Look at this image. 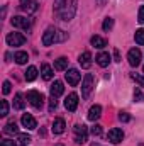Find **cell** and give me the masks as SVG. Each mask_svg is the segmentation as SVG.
I'll return each mask as SVG.
<instances>
[{
  "label": "cell",
  "mask_w": 144,
  "mask_h": 146,
  "mask_svg": "<svg viewBox=\"0 0 144 146\" xmlns=\"http://www.w3.org/2000/svg\"><path fill=\"white\" fill-rule=\"evenodd\" d=\"M143 70H144V66H143Z\"/></svg>",
  "instance_id": "cell-41"
},
{
  "label": "cell",
  "mask_w": 144,
  "mask_h": 146,
  "mask_svg": "<svg viewBox=\"0 0 144 146\" xmlns=\"http://www.w3.org/2000/svg\"><path fill=\"white\" fill-rule=\"evenodd\" d=\"M110 60H112V58H110V54H108V53H98V54H97V58H95L97 65H98V66H102V68L108 66Z\"/></svg>",
  "instance_id": "cell-17"
},
{
  "label": "cell",
  "mask_w": 144,
  "mask_h": 146,
  "mask_svg": "<svg viewBox=\"0 0 144 146\" xmlns=\"http://www.w3.org/2000/svg\"><path fill=\"white\" fill-rule=\"evenodd\" d=\"M10 90H12V85H10V82H9V80H5V82H3V85H2V92L7 95V94H10Z\"/></svg>",
  "instance_id": "cell-32"
},
{
  "label": "cell",
  "mask_w": 144,
  "mask_h": 146,
  "mask_svg": "<svg viewBox=\"0 0 144 146\" xmlns=\"http://www.w3.org/2000/svg\"><path fill=\"white\" fill-rule=\"evenodd\" d=\"M141 58H143V54H141V51H139L137 48L129 49V53H127V61H129L131 66H137V65L141 63Z\"/></svg>",
  "instance_id": "cell-6"
},
{
  "label": "cell",
  "mask_w": 144,
  "mask_h": 146,
  "mask_svg": "<svg viewBox=\"0 0 144 146\" xmlns=\"http://www.w3.org/2000/svg\"><path fill=\"white\" fill-rule=\"evenodd\" d=\"M73 131H75V139H76V143H85V141H87V138H88V127H87L85 124H76Z\"/></svg>",
  "instance_id": "cell-5"
},
{
  "label": "cell",
  "mask_w": 144,
  "mask_h": 146,
  "mask_svg": "<svg viewBox=\"0 0 144 146\" xmlns=\"http://www.w3.org/2000/svg\"><path fill=\"white\" fill-rule=\"evenodd\" d=\"M22 146H27V145H22Z\"/></svg>",
  "instance_id": "cell-40"
},
{
  "label": "cell",
  "mask_w": 144,
  "mask_h": 146,
  "mask_svg": "<svg viewBox=\"0 0 144 146\" xmlns=\"http://www.w3.org/2000/svg\"><path fill=\"white\" fill-rule=\"evenodd\" d=\"M56 106H58V102H56V100H54V97H53V100H51V102H49V110H51V112H53V110L56 109Z\"/></svg>",
  "instance_id": "cell-37"
},
{
  "label": "cell",
  "mask_w": 144,
  "mask_h": 146,
  "mask_svg": "<svg viewBox=\"0 0 144 146\" xmlns=\"http://www.w3.org/2000/svg\"><path fill=\"white\" fill-rule=\"evenodd\" d=\"M19 143L20 145H29L31 143V136L29 134H19Z\"/></svg>",
  "instance_id": "cell-31"
},
{
  "label": "cell",
  "mask_w": 144,
  "mask_h": 146,
  "mask_svg": "<svg viewBox=\"0 0 144 146\" xmlns=\"http://www.w3.org/2000/svg\"><path fill=\"white\" fill-rule=\"evenodd\" d=\"M20 122H22V126H24L26 129H29V131H32V129H36V127H37L36 119H34L31 114H24V115H22V119H20Z\"/></svg>",
  "instance_id": "cell-10"
},
{
  "label": "cell",
  "mask_w": 144,
  "mask_h": 146,
  "mask_svg": "<svg viewBox=\"0 0 144 146\" xmlns=\"http://www.w3.org/2000/svg\"><path fill=\"white\" fill-rule=\"evenodd\" d=\"M93 85H95V80H93V75L92 73H87L85 78H83V83H81V97L83 99H88L92 90H93Z\"/></svg>",
  "instance_id": "cell-2"
},
{
  "label": "cell",
  "mask_w": 144,
  "mask_h": 146,
  "mask_svg": "<svg viewBox=\"0 0 144 146\" xmlns=\"http://www.w3.org/2000/svg\"><path fill=\"white\" fill-rule=\"evenodd\" d=\"M3 133H5V134H15V133H19V127H17V124L12 121V122H7V124H5Z\"/></svg>",
  "instance_id": "cell-23"
},
{
  "label": "cell",
  "mask_w": 144,
  "mask_h": 146,
  "mask_svg": "<svg viewBox=\"0 0 144 146\" xmlns=\"http://www.w3.org/2000/svg\"><path fill=\"white\" fill-rule=\"evenodd\" d=\"M65 78H66V82H68L71 87H76L78 82H80V78H81V75H80V72H78L76 68H70L68 72L65 73Z\"/></svg>",
  "instance_id": "cell-7"
},
{
  "label": "cell",
  "mask_w": 144,
  "mask_h": 146,
  "mask_svg": "<svg viewBox=\"0 0 144 146\" xmlns=\"http://www.w3.org/2000/svg\"><path fill=\"white\" fill-rule=\"evenodd\" d=\"M7 114H9V104H7V100H2L0 102V115L3 117Z\"/></svg>",
  "instance_id": "cell-29"
},
{
  "label": "cell",
  "mask_w": 144,
  "mask_h": 146,
  "mask_svg": "<svg viewBox=\"0 0 144 146\" xmlns=\"http://www.w3.org/2000/svg\"><path fill=\"white\" fill-rule=\"evenodd\" d=\"M37 78V68L36 66H29L27 70H26V80L27 82H32V80H36Z\"/></svg>",
  "instance_id": "cell-24"
},
{
  "label": "cell",
  "mask_w": 144,
  "mask_h": 146,
  "mask_svg": "<svg viewBox=\"0 0 144 146\" xmlns=\"http://www.w3.org/2000/svg\"><path fill=\"white\" fill-rule=\"evenodd\" d=\"M114 56H115V61H120V56H119V51L117 49L114 51Z\"/></svg>",
  "instance_id": "cell-38"
},
{
  "label": "cell",
  "mask_w": 144,
  "mask_h": 146,
  "mask_svg": "<svg viewBox=\"0 0 144 146\" xmlns=\"http://www.w3.org/2000/svg\"><path fill=\"white\" fill-rule=\"evenodd\" d=\"M65 127H66V124H65V119H54V122H53V127H51V131L54 133V134H61V133H65Z\"/></svg>",
  "instance_id": "cell-15"
},
{
  "label": "cell",
  "mask_w": 144,
  "mask_h": 146,
  "mask_svg": "<svg viewBox=\"0 0 144 146\" xmlns=\"http://www.w3.org/2000/svg\"><path fill=\"white\" fill-rule=\"evenodd\" d=\"M24 106H26V102H24L22 94H15V97H14V109L22 110V109H24Z\"/></svg>",
  "instance_id": "cell-22"
},
{
  "label": "cell",
  "mask_w": 144,
  "mask_h": 146,
  "mask_svg": "<svg viewBox=\"0 0 144 146\" xmlns=\"http://www.w3.org/2000/svg\"><path fill=\"white\" fill-rule=\"evenodd\" d=\"M49 92H51V97H59V95H63V92H65V87H63V83L59 82V80H56L53 85H51V88H49Z\"/></svg>",
  "instance_id": "cell-13"
},
{
  "label": "cell",
  "mask_w": 144,
  "mask_h": 146,
  "mask_svg": "<svg viewBox=\"0 0 144 146\" xmlns=\"http://www.w3.org/2000/svg\"><path fill=\"white\" fill-rule=\"evenodd\" d=\"M78 61H80V65H81V68H90L92 66V54L88 53V51H85V53H81L80 54V58H78Z\"/></svg>",
  "instance_id": "cell-14"
},
{
  "label": "cell",
  "mask_w": 144,
  "mask_h": 146,
  "mask_svg": "<svg viewBox=\"0 0 144 146\" xmlns=\"http://www.w3.org/2000/svg\"><path fill=\"white\" fill-rule=\"evenodd\" d=\"M134 102H144V94L139 88L134 90Z\"/></svg>",
  "instance_id": "cell-30"
},
{
  "label": "cell",
  "mask_w": 144,
  "mask_h": 146,
  "mask_svg": "<svg viewBox=\"0 0 144 146\" xmlns=\"http://www.w3.org/2000/svg\"><path fill=\"white\" fill-rule=\"evenodd\" d=\"M134 39L137 44H144V29H137L136 34H134Z\"/></svg>",
  "instance_id": "cell-25"
},
{
  "label": "cell",
  "mask_w": 144,
  "mask_h": 146,
  "mask_svg": "<svg viewBox=\"0 0 144 146\" xmlns=\"http://www.w3.org/2000/svg\"><path fill=\"white\" fill-rule=\"evenodd\" d=\"M0 146H15V143H14L12 139H3V141H2V145H0Z\"/></svg>",
  "instance_id": "cell-36"
},
{
  "label": "cell",
  "mask_w": 144,
  "mask_h": 146,
  "mask_svg": "<svg viewBox=\"0 0 144 146\" xmlns=\"http://www.w3.org/2000/svg\"><path fill=\"white\" fill-rule=\"evenodd\" d=\"M14 60H15L17 65H26L27 60H29V54H27L26 51H17V53L14 54Z\"/></svg>",
  "instance_id": "cell-18"
},
{
  "label": "cell",
  "mask_w": 144,
  "mask_h": 146,
  "mask_svg": "<svg viewBox=\"0 0 144 146\" xmlns=\"http://www.w3.org/2000/svg\"><path fill=\"white\" fill-rule=\"evenodd\" d=\"M68 37V34L65 33V31H59V29H56V27H48L46 29V33L42 34V44L44 46H51V44H54V42H59V41H65Z\"/></svg>",
  "instance_id": "cell-1"
},
{
  "label": "cell",
  "mask_w": 144,
  "mask_h": 146,
  "mask_svg": "<svg viewBox=\"0 0 144 146\" xmlns=\"http://www.w3.org/2000/svg\"><path fill=\"white\" fill-rule=\"evenodd\" d=\"M122 139H124V133H122V129L114 127V129L108 131V141H110V143L119 145V143H122Z\"/></svg>",
  "instance_id": "cell-8"
},
{
  "label": "cell",
  "mask_w": 144,
  "mask_h": 146,
  "mask_svg": "<svg viewBox=\"0 0 144 146\" xmlns=\"http://www.w3.org/2000/svg\"><path fill=\"white\" fill-rule=\"evenodd\" d=\"M119 121H122V122H129V121H131V115H129L127 112H120V114H119Z\"/></svg>",
  "instance_id": "cell-34"
},
{
  "label": "cell",
  "mask_w": 144,
  "mask_h": 146,
  "mask_svg": "<svg viewBox=\"0 0 144 146\" xmlns=\"http://www.w3.org/2000/svg\"><path fill=\"white\" fill-rule=\"evenodd\" d=\"M20 2V9L27 14H32L37 10V2L36 0H19Z\"/></svg>",
  "instance_id": "cell-11"
},
{
  "label": "cell",
  "mask_w": 144,
  "mask_h": 146,
  "mask_svg": "<svg viewBox=\"0 0 144 146\" xmlns=\"http://www.w3.org/2000/svg\"><path fill=\"white\" fill-rule=\"evenodd\" d=\"M90 42H92V46H95V48H98V49H102V48L107 46V41H105L104 37H100V36H93L92 39H90Z\"/></svg>",
  "instance_id": "cell-19"
},
{
  "label": "cell",
  "mask_w": 144,
  "mask_h": 146,
  "mask_svg": "<svg viewBox=\"0 0 144 146\" xmlns=\"http://www.w3.org/2000/svg\"><path fill=\"white\" fill-rule=\"evenodd\" d=\"M100 115H102V107L98 104L90 107V110H88V121H97V119H100Z\"/></svg>",
  "instance_id": "cell-16"
},
{
  "label": "cell",
  "mask_w": 144,
  "mask_h": 146,
  "mask_svg": "<svg viewBox=\"0 0 144 146\" xmlns=\"http://www.w3.org/2000/svg\"><path fill=\"white\" fill-rule=\"evenodd\" d=\"M12 26L14 27H22V29H29L31 27V21L26 19V17L15 15V17H12Z\"/></svg>",
  "instance_id": "cell-12"
},
{
  "label": "cell",
  "mask_w": 144,
  "mask_h": 146,
  "mask_svg": "<svg viewBox=\"0 0 144 146\" xmlns=\"http://www.w3.org/2000/svg\"><path fill=\"white\" fill-rule=\"evenodd\" d=\"M65 107L70 110V112H75L76 110V107H78V95L73 92V94H70L66 99H65Z\"/></svg>",
  "instance_id": "cell-9"
},
{
  "label": "cell",
  "mask_w": 144,
  "mask_h": 146,
  "mask_svg": "<svg viewBox=\"0 0 144 146\" xmlns=\"http://www.w3.org/2000/svg\"><path fill=\"white\" fill-rule=\"evenodd\" d=\"M112 27H114V19H112V17H107V19L104 21V24H102V29H104V31H110Z\"/></svg>",
  "instance_id": "cell-28"
},
{
  "label": "cell",
  "mask_w": 144,
  "mask_h": 146,
  "mask_svg": "<svg viewBox=\"0 0 144 146\" xmlns=\"http://www.w3.org/2000/svg\"><path fill=\"white\" fill-rule=\"evenodd\" d=\"M56 146H65V145H56Z\"/></svg>",
  "instance_id": "cell-39"
},
{
  "label": "cell",
  "mask_w": 144,
  "mask_h": 146,
  "mask_svg": "<svg viewBox=\"0 0 144 146\" xmlns=\"http://www.w3.org/2000/svg\"><path fill=\"white\" fill-rule=\"evenodd\" d=\"M66 66H68V58H65V56H61L54 61V70H58V72L66 70Z\"/></svg>",
  "instance_id": "cell-20"
},
{
  "label": "cell",
  "mask_w": 144,
  "mask_h": 146,
  "mask_svg": "<svg viewBox=\"0 0 144 146\" xmlns=\"http://www.w3.org/2000/svg\"><path fill=\"white\" fill-rule=\"evenodd\" d=\"M137 19H139L141 24H144V5L143 7H139V15H137Z\"/></svg>",
  "instance_id": "cell-35"
},
{
  "label": "cell",
  "mask_w": 144,
  "mask_h": 146,
  "mask_svg": "<svg viewBox=\"0 0 144 146\" xmlns=\"http://www.w3.org/2000/svg\"><path fill=\"white\" fill-rule=\"evenodd\" d=\"M41 75H42V78L46 80V82H49L51 78H53V68L49 66V65H42V68H41Z\"/></svg>",
  "instance_id": "cell-21"
},
{
  "label": "cell",
  "mask_w": 144,
  "mask_h": 146,
  "mask_svg": "<svg viewBox=\"0 0 144 146\" xmlns=\"http://www.w3.org/2000/svg\"><path fill=\"white\" fill-rule=\"evenodd\" d=\"M26 99H27V102H29L31 106H34L36 109H41V107H42L44 97H42L41 92H37V90H29L27 95H26Z\"/></svg>",
  "instance_id": "cell-3"
},
{
  "label": "cell",
  "mask_w": 144,
  "mask_h": 146,
  "mask_svg": "<svg viewBox=\"0 0 144 146\" xmlns=\"http://www.w3.org/2000/svg\"><path fill=\"white\" fill-rule=\"evenodd\" d=\"M90 133H92L93 136H100V134H102V126H100V124H95V126L90 129Z\"/></svg>",
  "instance_id": "cell-33"
},
{
  "label": "cell",
  "mask_w": 144,
  "mask_h": 146,
  "mask_svg": "<svg viewBox=\"0 0 144 146\" xmlns=\"http://www.w3.org/2000/svg\"><path fill=\"white\" fill-rule=\"evenodd\" d=\"M5 41H7L9 46H22L27 39H26L24 34H20V33H10V34H7Z\"/></svg>",
  "instance_id": "cell-4"
},
{
  "label": "cell",
  "mask_w": 144,
  "mask_h": 146,
  "mask_svg": "<svg viewBox=\"0 0 144 146\" xmlns=\"http://www.w3.org/2000/svg\"><path fill=\"white\" fill-rule=\"evenodd\" d=\"M131 78H132L139 87H144V76H143V75H139V73H132V75H131Z\"/></svg>",
  "instance_id": "cell-26"
},
{
  "label": "cell",
  "mask_w": 144,
  "mask_h": 146,
  "mask_svg": "<svg viewBox=\"0 0 144 146\" xmlns=\"http://www.w3.org/2000/svg\"><path fill=\"white\" fill-rule=\"evenodd\" d=\"M65 5H66V0H54V3H53V7H54L56 12H61L65 9Z\"/></svg>",
  "instance_id": "cell-27"
}]
</instances>
